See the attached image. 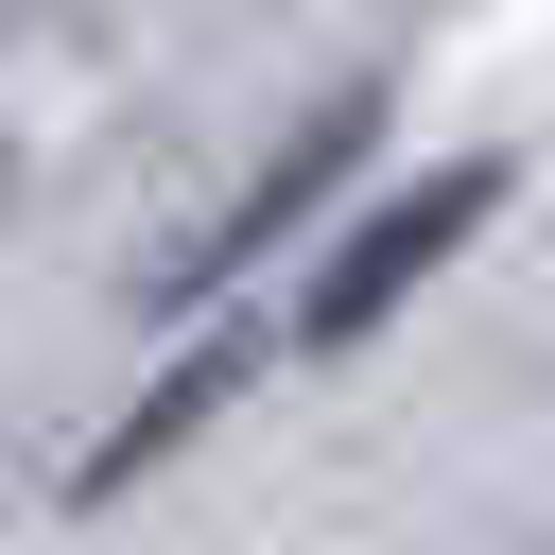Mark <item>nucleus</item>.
I'll list each match as a JSON object with an SVG mask.
<instances>
[{
    "mask_svg": "<svg viewBox=\"0 0 555 555\" xmlns=\"http://www.w3.org/2000/svg\"><path fill=\"white\" fill-rule=\"evenodd\" d=\"M503 191H520V156H416V173H382V208H347V225L312 243V278L260 312L278 364H330V347H364L382 312H416V295L503 225Z\"/></svg>",
    "mask_w": 555,
    "mask_h": 555,
    "instance_id": "1",
    "label": "nucleus"
},
{
    "mask_svg": "<svg viewBox=\"0 0 555 555\" xmlns=\"http://www.w3.org/2000/svg\"><path fill=\"white\" fill-rule=\"evenodd\" d=\"M382 121H399V104H382V69H347V87H312V104L278 121V156H260V173H243V191H225V208H208L191 243H173V278H156V312H225V295H243V278H260V260H278V243L312 225V191H347V156H364Z\"/></svg>",
    "mask_w": 555,
    "mask_h": 555,
    "instance_id": "2",
    "label": "nucleus"
},
{
    "mask_svg": "<svg viewBox=\"0 0 555 555\" xmlns=\"http://www.w3.org/2000/svg\"><path fill=\"white\" fill-rule=\"evenodd\" d=\"M260 364H278V330H260V312H225V330H191V347L156 364V399H139V416H121V434H104L87 468H69V503H121V486H139L156 451H191V434H208V416H225V399H243Z\"/></svg>",
    "mask_w": 555,
    "mask_h": 555,
    "instance_id": "3",
    "label": "nucleus"
}]
</instances>
